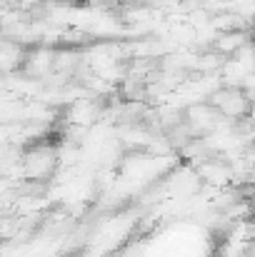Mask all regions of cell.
Returning <instances> with one entry per match:
<instances>
[{
    "instance_id": "1",
    "label": "cell",
    "mask_w": 255,
    "mask_h": 257,
    "mask_svg": "<svg viewBox=\"0 0 255 257\" xmlns=\"http://www.w3.org/2000/svg\"><path fill=\"white\" fill-rule=\"evenodd\" d=\"M53 63H55V48L53 45H45V43H38L33 48H28L25 53V63H23V73L35 78V80H45L50 73H53Z\"/></svg>"
},
{
    "instance_id": "2",
    "label": "cell",
    "mask_w": 255,
    "mask_h": 257,
    "mask_svg": "<svg viewBox=\"0 0 255 257\" xmlns=\"http://www.w3.org/2000/svg\"><path fill=\"white\" fill-rule=\"evenodd\" d=\"M25 53H28V45L15 43L10 38H3L0 40V78L18 73L25 63Z\"/></svg>"
}]
</instances>
